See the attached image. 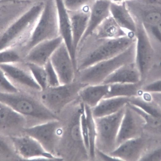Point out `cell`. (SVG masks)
Masks as SVG:
<instances>
[{
    "instance_id": "obj_1",
    "label": "cell",
    "mask_w": 161,
    "mask_h": 161,
    "mask_svg": "<svg viewBox=\"0 0 161 161\" xmlns=\"http://www.w3.org/2000/svg\"><path fill=\"white\" fill-rule=\"evenodd\" d=\"M84 104L78 98L63 113L62 133L56 151L59 157L68 161L90 160L81 131L80 119Z\"/></svg>"
},
{
    "instance_id": "obj_2",
    "label": "cell",
    "mask_w": 161,
    "mask_h": 161,
    "mask_svg": "<svg viewBox=\"0 0 161 161\" xmlns=\"http://www.w3.org/2000/svg\"><path fill=\"white\" fill-rule=\"evenodd\" d=\"M135 34L117 39H99L93 34L80 42L76 48V72L122 53L136 41Z\"/></svg>"
},
{
    "instance_id": "obj_3",
    "label": "cell",
    "mask_w": 161,
    "mask_h": 161,
    "mask_svg": "<svg viewBox=\"0 0 161 161\" xmlns=\"http://www.w3.org/2000/svg\"><path fill=\"white\" fill-rule=\"evenodd\" d=\"M20 90L15 93H0V102L10 107L24 116L35 125L54 120H59L58 115L48 109L42 103L38 95Z\"/></svg>"
},
{
    "instance_id": "obj_4",
    "label": "cell",
    "mask_w": 161,
    "mask_h": 161,
    "mask_svg": "<svg viewBox=\"0 0 161 161\" xmlns=\"http://www.w3.org/2000/svg\"><path fill=\"white\" fill-rule=\"evenodd\" d=\"M136 41L119 55L76 72L75 79L90 85L101 84L114 72L124 64L135 63Z\"/></svg>"
},
{
    "instance_id": "obj_5",
    "label": "cell",
    "mask_w": 161,
    "mask_h": 161,
    "mask_svg": "<svg viewBox=\"0 0 161 161\" xmlns=\"http://www.w3.org/2000/svg\"><path fill=\"white\" fill-rule=\"evenodd\" d=\"M45 3L32 6L11 24L0 36V51L21 46L27 40L38 20Z\"/></svg>"
},
{
    "instance_id": "obj_6",
    "label": "cell",
    "mask_w": 161,
    "mask_h": 161,
    "mask_svg": "<svg viewBox=\"0 0 161 161\" xmlns=\"http://www.w3.org/2000/svg\"><path fill=\"white\" fill-rule=\"evenodd\" d=\"M60 36L55 0H47L42 13L25 42L19 47L23 58L35 46Z\"/></svg>"
},
{
    "instance_id": "obj_7",
    "label": "cell",
    "mask_w": 161,
    "mask_h": 161,
    "mask_svg": "<svg viewBox=\"0 0 161 161\" xmlns=\"http://www.w3.org/2000/svg\"><path fill=\"white\" fill-rule=\"evenodd\" d=\"M87 85L75 80L69 83L54 87L48 86L38 95L45 106L58 115L76 100L80 90Z\"/></svg>"
},
{
    "instance_id": "obj_8",
    "label": "cell",
    "mask_w": 161,
    "mask_h": 161,
    "mask_svg": "<svg viewBox=\"0 0 161 161\" xmlns=\"http://www.w3.org/2000/svg\"><path fill=\"white\" fill-rule=\"evenodd\" d=\"M125 106L113 114L94 118L96 129V150L109 155L116 148L117 137Z\"/></svg>"
},
{
    "instance_id": "obj_9",
    "label": "cell",
    "mask_w": 161,
    "mask_h": 161,
    "mask_svg": "<svg viewBox=\"0 0 161 161\" xmlns=\"http://www.w3.org/2000/svg\"><path fill=\"white\" fill-rule=\"evenodd\" d=\"M22 132L34 138L47 152L56 156L62 133V121L60 119L25 127Z\"/></svg>"
},
{
    "instance_id": "obj_10",
    "label": "cell",
    "mask_w": 161,
    "mask_h": 161,
    "mask_svg": "<svg viewBox=\"0 0 161 161\" xmlns=\"http://www.w3.org/2000/svg\"><path fill=\"white\" fill-rule=\"evenodd\" d=\"M125 3L136 24L147 27L161 21V0H127Z\"/></svg>"
},
{
    "instance_id": "obj_11",
    "label": "cell",
    "mask_w": 161,
    "mask_h": 161,
    "mask_svg": "<svg viewBox=\"0 0 161 161\" xmlns=\"http://www.w3.org/2000/svg\"><path fill=\"white\" fill-rule=\"evenodd\" d=\"M0 70L20 90L35 93L42 91L25 61L0 64Z\"/></svg>"
},
{
    "instance_id": "obj_12",
    "label": "cell",
    "mask_w": 161,
    "mask_h": 161,
    "mask_svg": "<svg viewBox=\"0 0 161 161\" xmlns=\"http://www.w3.org/2000/svg\"><path fill=\"white\" fill-rule=\"evenodd\" d=\"M10 138L16 154L21 160H64L47 152L38 141L30 136L23 134L11 136Z\"/></svg>"
},
{
    "instance_id": "obj_13",
    "label": "cell",
    "mask_w": 161,
    "mask_h": 161,
    "mask_svg": "<svg viewBox=\"0 0 161 161\" xmlns=\"http://www.w3.org/2000/svg\"><path fill=\"white\" fill-rule=\"evenodd\" d=\"M135 63L142 81L146 78L152 67L156 52L143 25L136 24Z\"/></svg>"
},
{
    "instance_id": "obj_14",
    "label": "cell",
    "mask_w": 161,
    "mask_h": 161,
    "mask_svg": "<svg viewBox=\"0 0 161 161\" xmlns=\"http://www.w3.org/2000/svg\"><path fill=\"white\" fill-rule=\"evenodd\" d=\"M60 85L69 83L75 79L76 71L66 44L63 41L50 58Z\"/></svg>"
},
{
    "instance_id": "obj_15",
    "label": "cell",
    "mask_w": 161,
    "mask_h": 161,
    "mask_svg": "<svg viewBox=\"0 0 161 161\" xmlns=\"http://www.w3.org/2000/svg\"><path fill=\"white\" fill-rule=\"evenodd\" d=\"M63 41L62 37L59 36L41 42L25 55L23 58L24 61L45 67L53 54Z\"/></svg>"
},
{
    "instance_id": "obj_16",
    "label": "cell",
    "mask_w": 161,
    "mask_h": 161,
    "mask_svg": "<svg viewBox=\"0 0 161 161\" xmlns=\"http://www.w3.org/2000/svg\"><path fill=\"white\" fill-rule=\"evenodd\" d=\"M56 6L59 35L62 38L69 51L74 65H75V52L73 46L71 23L68 10L63 0H55Z\"/></svg>"
},
{
    "instance_id": "obj_17",
    "label": "cell",
    "mask_w": 161,
    "mask_h": 161,
    "mask_svg": "<svg viewBox=\"0 0 161 161\" xmlns=\"http://www.w3.org/2000/svg\"><path fill=\"white\" fill-rule=\"evenodd\" d=\"M27 120L23 115L13 108L0 103V126L1 131H15L19 130L22 132L26 127Z\"/></svg>"
},
{
    "instance_id": "obj_18",
    "label": "cell",
    "mask_w": 161,
    "mask_h": 161,
    "mask_svg": "<svg viewBox=\"0 0 161 161\" xmlns=\"http://www.w3.org/2000/svg\"><path fill=\"white\" fill-rule=\"evenodd\" d=\"M91 8L86 7L76 11L68 10L71 21L75 54L77 47L87 28Z\"/></svg>"
},
{
    "instance_id": "obj_19",
    "label": "cell",
    "mask_w": 161,
    "mask_h": 161,
    "mask_svg": "<svg viewBox=\"0 0 161 161\" xmlns=\"http://www.w3.org/2000/svg\"><path fill=\"white\" fill-rule=\"evenodd\" d=\"M139 71L135 63L124 64L107 77L101 84L137 83L142 82Z\"/></svg>"
},
{
    "instance_id": "obj_20",
    "label": "cell",
    "mask_w": 161,
    "mask_h": 161,
    "mask_svg": "<svg viewBox=\"0 0 161 161\" xmlns=\"http://www.w3.org/2000/svg\"><path fill=\"white\" fill-rule=\"evenodd\" d=\"M111 3V2L108 0H96L91 8L87 28L80 42L92 34L106 18L111 15L110 12Z\"/></svg>"
},
{
    "instance_id": "obj_21",
    "label": "cell",
    "mask_w": 161,
    "mask_h": 161,
    "mask_svg": "<svg viewBox=\"0 0 161 161\" xmlns=\"http://www.w3.org/2000/svg\"><path fill=\"white\" fill-rule=\"evenodd\" d=\"M134 112L127 103L117 137L116 148L126 141L134 138L136 135L137 125Z\"/></svg>"
},
{
    "instance_id": "obj_22",
    "label": "cell",
    "mask_w": 161,
    "mask_h": 161,
    "mask_svg": "<svg viewBox=\"0 0 161 161\" xmlns=\"http://www.w3.org/2000/svg\"><path fill=\"white\" fill-rule=\"evenodd\" d=\"M131 98L117 97L102 99L95 107L91 108L94 118L109 115L116 113L130 102Z\"/></svg>"
},
{
    "instance_id": "obj_23",
    "label": "cell",
    "mask_w": 161,
    "mask_h": 161,
    "mask_svg": "<svg viewBox=\"0 0 161 161\" xmlns=\"http://www.w3.org/2000/svg\"><path fill=\"white\" fill-rule=\"evenodd\" d=\"M109 90V85H88L80 90L79 97L82 103L92 108L104 98Z\"/></svg>"
},
{
    "instance_id": "obj_24",
    "label": "cell",
    "mask_w": 161,
    "mask_h": 161,
    "mask_svg": "<svg viewBox=\"0 0 161 161\" xmlns=\"http://www.w3.org/2000/svg\"><path fill=\"white\" fill-rule=\"evenodd\" d=\"M128 32L121 28L111 15L106 18L92 33L99 39H117L127 36Z\"/></svg>"
},
{
    "instance_id": "obj_25",
    "label": "cell",
    "mask_w": 161,
    "mask_h": 161,
    "mask_svg": "<svg viewBox=\"0 0 161 161\" xmlns=\"http://www.w3.org/2000/svg\"><path fill=\"white\" fill-rule=\"evenodd\" d=\"M110 12L111 16L121 28L127 31L136 33V24L127 10L125 2L118 3L111 2Z\"/></svg>"
},
{
    "instance_id": "obj_26",
    "label": "cell",
    "mask_w": 161,
    "mask_h": 161,
    "mask_svg": "<svg viewBox=\"0 0 161 161\" xmlns=\"http://www.w3.org/2000/svg\"><path fill=\"white\" fill-rule=\"evenodd\" d=\"M142 145L140 139H131L122 143L109 155L120 161L134 160L138 157Z\"/></svg>"
},
{
    "instance_id": "obj_27",
    "label": "cell",
    "mask_w": 161,
    "mask_h": 161,
    "mask_svg": "<svg viewBox=\"0 0 161 161\" xmlns=\"http://www.w3.org/2000/svg\"><path fill=\"white\" fill-rule=\"evenodd\" d=\"M142 83L109 84V92L104 98L117 97H124L128 98L135 97L141 94Z\"/></svg>"
},
{
    "instance_id": "obj_28",
    "label": "cell",
    "mask_w": 161,
    "mask_h": 161,
    "mask_svg": "<svg viewBox=\"0 0 161 161\" xmlns=\"http://www.w3.org/2000/svg\"><path fill=\"white\" fill-rule=\"evenodd\" d=\"M85 111L88 127L89 140V155L91 160H96L95 140L96 129L95 123L91 108L84 104Z\"/></svg>"
},
{
    "instance_id": "obj_29",
    "label": "cell",
    "mask_w": 161,
    "mask_h": 161,
    "mask_svg": "<svg viewBox=\"0 0 161 161\" xmlns=\"http://www.w3.org/2000/svg\"><path fill=\"white\" fill-rule=\"evenodd\" d=\"M25 62L35 80L41 87L42 91L45 90L48 85L45 67L33 63Z\"/></svg>"
},
{
    "instance_id": "obj_30",
    "label": "cell",
    "mask_w": 161,
    "mask_h": 161,
    "mask_svg": "<svg viewBox=\"0 0 161 161\" xmlns=\"http://www.w3.org/2000/svg\"><path fill=\"white\" fill-rule=\"evenodd\" d=\"M24 61L23 57L17 47L0 51V64H13Z\"/></svg>"
},
{
    "instance_id": "obj_31",
    "label": "cell",
    "mask_w": 161,
    "mask_h": 161,
    "mask_svg": "<svg viewBox=\"0 0 161 161\" xmlns=\"http://www.w3.org/2000/svg\"><path fill=\"white\" fill-rule=\"evenodd\" d=\"M144 28L155 51L161 52V21L155 25Z\"/></svg>"
},
{
    "instance_id": "obj_32",
    "label": "cell",
    "mask_w": 161,
    "mask_h": 161,
    "mask_svg": "<svg viewBox=\"0 0 161 161\" xmlns=\"http://www.w3.org/2000/svg\"><path fill=\"white\" fill-rule=\"evenodd\" d=\"M96 0H63L64 6L69 11L80 10L86 7H91Z\"/></svg>"
},
{
    "instance_id": "obj_33",
    "label": "cell",
    "mask_w": 161,
    "mask_h": 161,
    "mask_svg": "<svg viewBox=\"0 0 161 161\" xmlns=\"http://www.w3.org/2000/svg\"><path fill=\"white\" fill-rule=\"evenodd\" d=\"M5 140V139L3 138L2 136H1V140H0L1 160L3 159L12 160L13 158H14V159L15 158H18L19 157L16 154L13 144L11 147L10 145V144L7 143V141Z\"/></svg>"
},
{
    "instance_id": "obj_34",
    "label": "cell",
    "mask_w": 161,
    "mask_h": 161,
    "mask_svg": "<svg viewBox=\"0 0 161 161\" xmlns=\"http://www.w3.org/2000/svg\"><path fill=\"white\" fill-rule=\"evenodd\" d=\"M0 88L1 92L7 93H16L20 90L1 70H0Z\"/></svg>"
},
{
    "instance_id": "obj_35",
    "label": "cell",
    "mask_w": 161,
    "mask_h": 161,
    "mask_svg": "<svg viewBox=\"0 0 161 161\" xmlns=\"http://www.w3.org/2000/svg\"><path fill=\"white\" fill-rule=\"evenodd\" d=\"M128 104L135 111L141 114L151 127L153 128L157 129L161 131V120L159 119V118L151 115H148L130 103H128Z\"/></svg>"
},
{
    "instance_id": "obj_36",
    "label": "cell",
    "mask_w": 161,
    "mask_h": 161,
    "mask_svg": "<svg viewBox=\"0 0 161 161\" xmlns=\"http://www.w3.org/2000/svg\"><path fill=\"white\" fill-rule=\"evenodd\" d=\"M46 71L48 86L54 87L60 85L58 75L53 68L50 59L45 66Z\"/></svg>"
},
{
    "instance_id": "obj_37",
    "label": "cell",
    "mask_w": 161,
    "mask_h": 161,
    "mask_svg": "<svg viewBox=\"0 0 161 161\" xmlns=\"http://www.w3.org/2000/svg\"><path fill=\"white\" fill-rule=\"evenodd\" d=\"M131 104L141 107L149 114L158 117H161V114L157 110L145 103L136 98L135 97L130 98L129 102Z\"/></svg>"
},
{
    "instance_id": "obj_38",
    "label": "cell",
    "mask_w": 161,
    "mask_h": 161,
    "mask_svg": "<svg viewBox=\"0 0 161 161\" xmlns=\"http://www.w3.org/2000/svg\"><path fill=\"white\" fill-rule=\"evenodd\" d=\"M141 90L152 93H161V78L155 79L142 85Z\"/></svg>"
},
{
    "instance_id": "obj_39",
    "label": "cell",
    "mask_w": 161,
    "mask_h": 161,
    "mask_svg": "<svg viewBox=\"0 0 161 161\" xmlns=\"http://www.w3.org/2000/svg\"><path fill=\"white\" fill-rule=\"evenodd\" d=\"M80 126L81 133L86 148L89 153V140L85 108H84V109L81 115L80 119Z\"/></svg>"
},
{
    "instance_id": "obj_40",
    "label": "cell",
    "mask_w": 161,
    "mask_h": 161,
    "mask_svg": "<svg viewBox=\"0 0 161 161\" xmlns=\"http://www.w3.org/2000/svg\"><path fill=\"white\" fill-rule=\"evenodd\" d=\"M161 159V149L157 150L145 157L143 160L157 161Z\"/></svg>"
},
{
    "instance_id": "obj_41",
    "label": "cell",
    "mask_w": 161,
    "mask_h": 161,
    "mask_svg": "<svg viewBox=\"0 0 161 161\" xmlns=\"http://www.w3.org/2000/svg\"><path fill=\"white\" fill-rule=\"evenodd\" d=\"M152 93L153 97L161 103V93Z\"/></svg>"
},
{
    "instance_id": "obj_42",
    "label": "cell",
    "mask_w": 161,
    "mask_h": 161,
    "mask_svg": "<svg viewBox=\"0 0 161 161\" xmlns=\"http://www.w3.org/2000/svg\"><path fill=\"white\" fill-rule=\"evenodd\" d=\"M111 2L115 3H121L125 2L127 0H108Z\"/></svg>"
},
{
    "instance_id": "obj_43",
    "label": "cell",
    "mask_w": 161,
    "mask_h": 161,
    "mask_svg": "<svg viewBox=\"0 0 161 161\" xmlns=\"http://www.w3.org/2000/svg\"><path fill=\"white\" fill-rule=\"evenodd\" d=\"M12 1H30L29 0H1V2H6Z\"/></svg>"
}]
</instances>
